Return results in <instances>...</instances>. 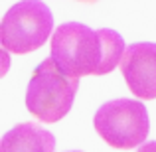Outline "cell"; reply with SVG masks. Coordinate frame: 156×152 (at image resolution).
<instances>
[{
  "mask_svg": "<svg viewBox=\"0 0 156 152\" xmlns=\"http://www.w3.org/2000/svg\"><path fill=\"white\" fill-rule=\"evenodd\" d=\"M126 46L115 30H91L79 22L57 26L51 36V57L71 77L107 75L122 59Z\"/></svg>",
  "mask_w": 156,
  "mask_h": 152,
  "instance_id": "1",
  "label": "cell"
},
{
  "mask_svg": "<svg viewBox=\"0 0 156 152\" xmlns=\"http://www.w3.org/2000/svg\"><path fill=\"white\" fill-rule=\"evenodd\" d=\"M79 77L65 73L53 57L34 69L26 91V109L42 122H57L71 111Z\"/></svg>",
  "mask_w": 156,
  "mask_h": 152,
  "instance_id": "2",
  "label": "cell"
},
{
  "mask_svg": "<svg viewBox=\"0 0 156 152\" xmlns=\"http://www.w3.org/2000/svg\"><path fill=\"white\" fill-rule=\"evenodd\" d=\"M53 30V16L42 0H20L4 14L0 24V42L6 51H36L48 42Z\"/></svg>",
  "mask_w": 156,
  "mask_h": 152,
  "instance_id": "3",
  "label": "cell"
},
{
  "mask_svg": "<svg viewBox=\"0 0 156 152\" xmlns=\"http://www.w3.org/2000/svg\"><path fill=\"white\" fill-rule=\"evenodd\" d=\"M93 126L113 148H136L148 136V111L136 99H115L97 109Z\"/></svg>",
  "mask_w": 156,
  "mask_h": 152,
  "instance_id": "4",
  "label": "cell"
},
{
  "mask_svg": "<svg viewBox=\"0 0 156 152\" xmlns=\"http://www.w3.org/2000/svg\"><path fill=\"white\" fill-rule=\"evenodd\" d=\"M121 73L138 99H156V44L136 42L126 46L121 59Z\"/></svg>",
  "mask_w": 156,
  "mask_h": 152,
  "instance_id": "5",
  "label": "cell"
},
{
  "mask_svg": "<svg viewBox=\"0 0 156 152\" xmlns=\"http://www.w3.org/2000/svg\"><path fill=\"white\" fill-rule=\"evenodd\" d=\"M4 150H26V152H53L55 138L50 130L42 129L40 125L22 122L16 125L2 136Z\"/></svg>",
  "mask_w": 156,
  "mask_h": 152,
  "instance_id": "6",
  "label": "cell"
},
{
  "mask_svg": "<svg viewBox=\"0 0 156 152\" xmlns=\"http://www.w3.org/2000/svg\"><path fill=\"white\" fill-rule=\"evenodd\" d=\"M83 2H91V0H83Z\"/></svg>",
  "mask_w": 156,
  "mask_h": 152,
  "instance_id": "7",
  "label": "cell"
}]
</instances>
